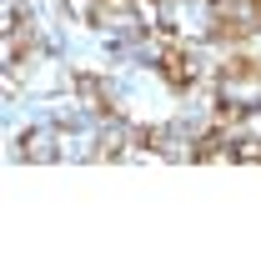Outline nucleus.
Segmentation results:
<instances>
[{
  "mask_svg": "<svg viewBox=\"0 0 261 261\" xmlns=\"http://www.w3.org/2000/svg\"><path fill=\"white\" fill-rule=\"evenodd\" d=\"M161 70H166L171 86H191V81H196V61L186 56V50H176V45H166V50H161Z\"/></svg>",
  "mask_w": 261,
  "mask_h": 261,
  "instance_id": "obj_1",
  "label": "nucleus"
}]
</instances>
